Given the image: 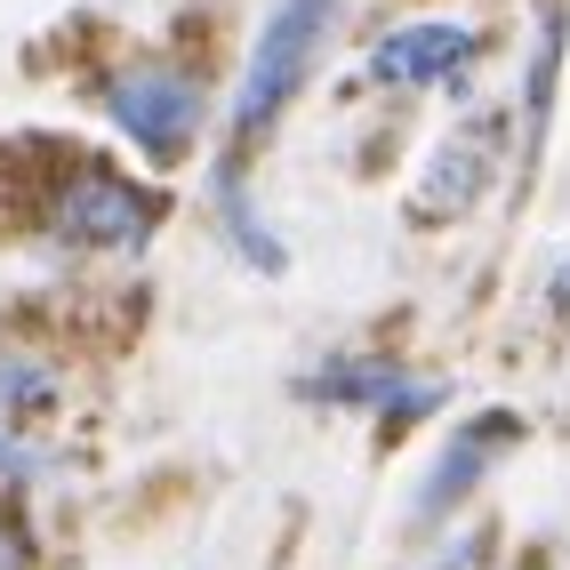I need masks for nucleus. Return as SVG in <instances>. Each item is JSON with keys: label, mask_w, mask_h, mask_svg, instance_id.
Listing matches in <instances>:
<instances>
[{"label": "nucleus", "mask_w": 570, "mask_h": 570, "mask_svg": "<svg viewBox=\"0 0 570 570\" xmlns=\"http://www.w3.org/2000/svg\"><path fill=\"white\" fill-rule=\"evenodd\" d=\"M337 17H346V0H274V9H265L257 41H249V65H242V89H234V112H225V137L234 145H257L297 105V89L314 81Z\"/></svg>", "instance_id": "nucleus-1"}, {"label": "nucleus", "mask_w": 570, "mask_h": 570, "mask_svg": "<svg viewBox=\"0 0 570 570\" xmlns=\"http://www.w3.org/2000/svg\"><path fill=\"white\" fill-rule=\"evenodd\" d=\"M105 121L121 129L145 161H185L202 145V121H209V89L194 65H169V57H137V65H112L105 72Z\"/></svg>", "instance_id": "nucleus-2"}, {"label": "nucleus", "mask_w": 570, "mask_h": 570, "mask_svg": "<svg viewBox=\"0 0 570 570\" xmlns=\"http://www.w3.org/2000/svg\"><path fill=\"white\" fill-rule=\"evenodd\" d=\"M161 217H169V202L154 194V185L121 177L112 161H72V169L49 185V234H57L65 249H89V257L145 249Z\"/></svg>", "instance_id": "nucleus-3"}, {"label": "nucleus", "mask_w": 570, "mask_h": 570, "mask_svg": "<svg viewBox=\"0 0 570 570\" xmlns=\"http://www.w3.org/2000/svg\"><path fill=\"white\" fill-rule=\"evenodd\" d=\"M474 65H482V32L466 17H417L370 41L362 81L370 89H466Z\"/></svg>", "instance_id": "nucleus-4"}, {"label": "nucleus", "mask_w": 570, "mask_h": 570, "mask_svg": "<svg viewBox=\"0 0 570 570\" xmlns=\"http://www.w3.org/2000/svg\"><path fill=\"white\" fill-rule=\"evenodd\" d=\"M306 402H330V410H370L386 426H410V417H434L450 402L442 377H417L402 362H377V354H346V362H322L306 377Z\"/></svg>", "instance_id": "nucleus-5"}, {"label": "nucleus", "mask_w": 570, "mask_h": 570, "mask_svg": "<svg viewBox=\"0 0 570 570\" xmlns=\"http://www.w3.org/2000/svg\"><path fill=\"white\" fill-rule=\"evenodd\" d=\"M514 442H522V417H507V410H482V417H466V426L442 442V459L426 466V482H417V522L459 514V507L474 499V482H490L499 450H514Z\"/></svg>", "instance_id": "nucleus-6"}, {"label": "nucleus", "mask_w": 570, "mask_h": 570, "mask_svg": "<svg viewBox=\"0 0 570 570\" xmlns=\"http://www.w3.org/2000/svg\"><path fill=\"white\" fill-rule=\"evenodd\" d=\"M490 177V129H459L450 145H434L426 177H417V217H459Z\"/></svg>", "instance_id": "nucleus-7"}, {"label": "nucleus", "mask_w": 570, "mask_h": 570, "mask_svg": "<svg viewBox=\"0 0 570 570\" xmlns=\"http://www.w3.org/2000/svg\"><path fill=\"white\" fill-rule=\"evenodd\" d=\"M217 225H225V242H234V249H242V257L257 265V274H282V265H289L282 234H274V225H265V217L249 209V194H242V177H234V161L217 169Z\"/></svg>", "instance_id": "nucleus-8"}, {"label": "nucleus", "mask_w": 570, "mask_h": 570, "mask_svg": "<svg viewBox=\"0 0 570 570\" xmlns=\"http://www.w3.org/2000/svg\"><path fill=\"white\" fill-rule=\"evenodd\" d=\"M562 41H570V17H562V9H547V17H539V49H530V72H522V121H530V137H539V129H547V112H554Z\"/></svg>", "instance_id": "nucleus-9"}, {"label": "nucleus", "mask_w": 570, "mask_h": 570, "mask_svg": "<svg viewBox=\"0 0 570 570\" xmlns=\"http://www.w3.org/2000/svg\"><path fill=\"white\" fill-rule=\"evenodd\" d=\"M65 402V386H57V370L49 362H0V417H41V410H57Z\"/></svg>", "instance_id": "nucleus-10"}, {"label": "nucleus", "mask_w": 570, "mask_h": 570, "mask_svg": "<svg viewBox=\"0 0 570 570\" xmlns=\"http://www.w3.org/2000/svg\"><path fill=\"white\" fill-rule=\"evenodd\" d=\"M41 474H57V466H49V450H41V442H24L9 417H0V482H41Z\"/></svg>", "instance_id": "nucleus-11"}, {"label": "nucleus", "mask_w": 570, "mask_h": 570, "mask_svg": "<svg viewBox=\"0 0 570 570\" xmlns=\"http://www.w3.org/2000/svg\"><path fill=\"white\" fill-rule=\"evenodd\" d=\"M32 562H41V554H32V530L0 507V570H32Z\"/></svg>", "instance_id": "nucleus-12"}, {"label": "nucleus", "mask_w": 570, "mask_h": 570, "mask_svg": "<svg viewBox=\"0 0 570 570\" xmlns=\"http://www.w3.org/2000/svg\"><path fill=\"white\" fill-rule=\"evenodd\" d=\"M482 562H490V530H466L459 547H442V562H434V570H482Z\"/></svg>", "instance_id": "nucleus-13"}, {"label": "nucleus", "mask_w": 570, "mask_h": 570, "mask_svg": "<svg viewBox=\"0 0 570 570\" xmlns=\"http://www.w3.org/2000/svg\"><path fill=\"white\" fill-rule=\"evenodd\" d=\"M547 306H554V314H570V257H562V274H554V289H547Z\"/></svg>", "instance_id": "nucleus-14"}]
</instances>
